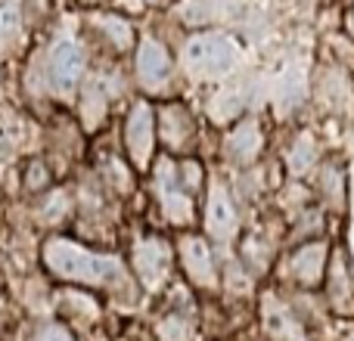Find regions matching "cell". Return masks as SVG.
<instances>
[{"instance_id": "1", "label": "cell", "mask_w": 354, "mask_h": 341, "mask_svg": "<svg viewBox=\"0 0 354 341\" xmlns=\"http://www.w3.org/2000/svg\"><path fill=\"white\" fill-rule=\"evenodd\" d=\"M44 264L53 276L84 286H103V289H128V276L122 270V261L112 255H93L81 249L72 239L53 236L44 245Z\"/></svg>"}, {"instance_id": "2", "label": "cell", "mask_w": 354, "mask_h": 341, "mask_svg": "<svg viewBox=\"0 0 354 341\" xmlns=\"http://www.w3.org/2000/svg\"><path fill=\"white\" fill-rule=\"evenodd\" d=\"M180 62L196 78H221L236 62V43L224 35H196L183 43Z\"/></svg>"}, {"instance_id": "3", "label": "cell", "mask_w": 354, "mask_h": 341, "mask_svg": "<svg viewBox=\"0 0 354 341\" xmlns=\"http://www.w3.org/2000/svg\"><path fill=\"white\" fill-rule=\"evenodd\" d=\"M81 75H84V50H81L78 41H72V37H59L47 59L50 87H53L59 97H72L75 87L81 84Z\"/></svg>"}, {"instance_id": "4", "label": "cell", "mask_w": 354, "mask_h": 341, "mask_svg": "<svg viewBox=\"0 0 354 341\" xmlns=\"http://www.w3.org/2000/svg\"><path fill=\"white\" fill-rule=\"evenodd\" d=\"M168 267H171V251L162 239H140L134 245V270L143 289L156 292L168 280Z\"/></svg>"}, {"instance_id": "5", "label": "cell", "mask_w": 354, "mask_h": 341, "mask_svg": "<svg viewBox=\"0 0 354 341\" xmlns=\"http://www.w3.org/2000/svg\"><path fill=\"white\" fill-rule=\"evenodd\" d=\"M156 193H159V205L171 224H189L193 220V202L174 183V165L168 159H159V165H156Z\"/></svg>"}, {"instance_id": "6", "label": "cell", "mask_w": 354, "mask_h": 341, "mask_svg": "<svg viewBox=\"0 0 354 341\" xmlns=\"http://www.w3.org/2000/svg\"><path fill=\"white\" fill-rule=\"evenodd\" d=\"M124 143H128V155L143 170L153 159V109L147 103H137L124 124Z\"/></svg>"}, {"instance_id": "7", "label": "cell", "mask_w": 354, "mask_h": 341, "mask_svg": "<svg viewBox=\"0 0 354 341\" xmlns=\"http://www.w3.org/2000/svg\"><path fill=\"white\" fill-rule=\"evenodd\" d=\"M205 230H208V236L218 239V242H230L233 233H236V211H233V202L221 183H212V189H208Z\"/></svg>"}, {"instance_id": "8", "label": "cell", "mask_w": 354, "mask_h": 341, "mask_svg": "<svg viewBox=\"0 0 354 341\" xmlns=\"http://www.w3.org/2000/svg\"><path fill=\"white\" fill-rule=\"evenodd\" d=\"M168 75H171V59H168L165 47L156 43L153 37H147L140 43V53H137V78H140V84L149 87V90H159L168 81Z\"/></svg>"}, {"instance_id": "9", "label": "cell", "mask_w": 354, "mask_h": 341, "mask_svg": "<svg viewBox=\"0 0 354 341\" xmlns=\"http://www.w3.org/2000/svg\"><path fill=\"white\" fill-rule=\"evenodd\" d=\"M180 264L196 286H214V261H212V249L205 245V239L183 236L180 239Z\"/></svg>"}, {"instance_id": "10", "label": "cell", "mask_w": 354, "mask_h": 341, "mask_svg": "<svg viewBox=\"0 0 354 341\" xmlns=\"http://www.w3.org/2000/svg\"><path fill=\"white\" fill-rule=\"evenodd\" d=\"M159 130L168 149H187V143L193 140V118L183 106L168 103L159 112Z\"/></svg>"}, {"instance_id": "11", "label": "cell", "mask_w": 354, "mask_h": 341, "mask_svg": "<svg viewBox=\"0 0 354 341\" xmlns=\"http://www.w3.org/2000/svg\"><path fill=\"white\" fill-rule=\"evenodd\" d=\"M324 261H326V249L324 242H308L305 249H299L289 261V273L301 282V286H317L324 276Z\"/></svg>"}, {"instance_id": "12", "label": "cell", "mask_w": 354, "mask_h": 341, "mask_svg": "<svg viewBox=\"0 0 354 341\" xmlns=\"http://www.w3.org/2000/svg\"><path fill=\"white\" fill-rule=\"evenodd\" d=\"M227 153H230V159L239 162V165L255 162V155L261 153V130H258V124L243 121L239 128H233L230 137H227Z\"/></svg>"}, {"instance_id": "13", "label": "cell", "mask_w": 354, "mask_h": 341, "mask_svg": "<svg viewBox=\"0 0 354 341\" xmlns=\"http://www.w3.org/2000/svg\"><path fill=\"white\" fill-rule=\"evenodd\" d=\"M330 301L339 313H354V295H351V282H348V270L345 261L336 257L330 270Z\"/></svg>"}, {"instance_id": "14", "label": "cell", "mask_w": 354, "mask_h": 341, "mask_svg": "<svg viewBox=\"0 0 354 341\" xmlns=\"http://www.w3.org/2000/svg\"><path fill=\"white\" fill-rule=\"evenodd\" d=\"M268 329L274 332V335H280L283 341H305L299 332V323H295L277 301H268Z\"/></svg>"}, {"instance_id": "15", "label": "cell", "mask_w": 354, "mask_h": 341, "mask_svg": "<svg viewBox=\"0 0 354 341\" xmlns=\"http://www.w3.org/2000/svg\"><path fill=\"white\" fill-rule=\"evenodd\" d=\"M97 22H100V28L106 31V37L112 41V47L128 50L131 43H134V31H131V25L124 22L122 16H100Z\"/></svg>"}, {"instance_id": "16", "label": "cell", "mask_w": 354, "mask_h": 341, "mask_svg": "<svg viewBox=\"0 0 354 341\" xmlns=\"http://www.w3.org/2000/svg\"><path fill=\"white\" fill-rule=\"evenodd\" d=\"M193 335V323L189 317H180V313H171L159 323V338L162 341H189Z\"/></svg>"}, {"instance_id": "17", "label": "cell", "mask_w": 354, "mask_h": 341, "mask_svg": "<svg viewBox=\"0 0 354 341\" xmlns=\"http://www.w3.org/2000/svg\"><path fill=\"white\" fill-rule=\"evenodd\" d=\"M289 168L295 170V174H305L308 168L314 165V140L308 134H301L299 137V143L292 146V153H289Z\"/></svg>"}, {"instance_id": "18", "label": "cell", "mask_w": 354, "mask_h": 341, "mask_svg": "<svg viewBox=\"0 0 354 341\" xmlns=\"http://www.w3.org/2000/svg\"><path fill=\"white\" fill-rule=\"evenodd\" d=\"M16 35H19V10L16 3L3 0L0 3V43H10Z\"/></svg>"}, {"instance_id": "19", "label": "cell", "mask_w": 354, "mask_h": 341, "mask_svg": "<svg viewBox=\"0 0 354 341\" xmlns=\"http://www.w3.org/2000/svg\"><path fill=\"white\" fill-rule=\"evenodd\" d=\"M103 109H106V97L100 87H91L87 90V99H84V124L87 128H97L100 118H103Z\"/></svg>"}, {"instance_id": "20", "label": "cell", "mask_w": 354, "mask_h": 341, "mask_svg": "<svg viewBox=\"0 0 354 341\" xmlns=\"http://www.w3.org/2000/svg\"><path fill=\"white\" fill-rule=\"evenodd\" d=\"M324 189H326V199H330V205H342V174H339L336 168H326L324 174Z\"/></svg>"}, {"instance_id": "21", "label": "cell", "mask_w": 354, "mask_h": 341, "mask_svg": "<svg viewBox=\"0 0 354 341\" xmlns=\"http://www.w3.org/2000/svg\"><path fill=\"white\" fill-rule=\"evenodd\" d=\"M31 341H72V335H68L62 326L50 323V326H41V329L35 332V338H31Z\"/></svg>"}, {"instance_id": "22", "label": "cell", "mask_w": 354, "mask_h": 341, "mask_svg": "<svg viewBox=\"0 0 354 341\" xmlns=\"http://www.w3.org/2000/svg\"><path fill=\"white\" fill-rule=\"evenodd\" d=\"M180 177H183V183H187L189 189H196L199 186V165H196V162H187V165L180 168Z\"/></svg>"}, {"instance_id": "23", "label": "cell", "mask_w": 354, "mask_h": 341, "mask_svg": "<svg viewBox=\"0 0 354 341\" xmlns=\"http://www.w3.org/2000/svg\"><path fill=\"white\" fill-rule=\"evenodd\" d=\"M47 183V174H44V165H31V174H28V186L31 189H41Z\"/></svg>"}, {"instance_id": "24", "label": "cell", "mask_w": 354, "mask_h": 341, "mask_svg": "<svg viewBox=\"0 0 354 341\" xmlns=\"http://www.w3.org/2000/svg\"><path fill=\"white\" fill-rule=\"evenodd\" d=\"M147 3H165V0H147Z\"/></svg>"}, {"instance_id": "25", "label": "cell", "mask_w": 354, "mask_h": 341, "mask_svg": "<svg viewBox=\"0 0 354 341\" xmlns=\"http://www.w3.org/2000/svg\"><path fill=\"white\" fill-rule=\"evenodd\" d=\"M84 3H100V0H84Z\"/></svg>"}, {"instance_id": "26", "label": "cell", "mask_w": 354, "mask_h": 341, "mask_svg": "<svg viewBox=\"0 0 354 341\" xmlns=\"http://www.w3.org/2000/svg\"><path fill=\"white\" fill-rule=\"evenodd\" d=\"M351 25H354V12H351Z\"/></svg>"}]
</instances>
